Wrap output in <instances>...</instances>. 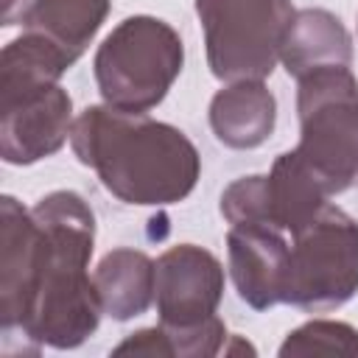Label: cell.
<instances>
[{"label": "cell", "instance_id": "obj_16", "mask_svg": "<svg viewBox=\"0 0 358 358\" xmlns=\"http://www.w3.org/2000/svg\"><path fill=\"white\" fill-rule=\"evenodd\" d=\"M73 64L45 36L22 31L0 53V101L59 84Z\"/></svg>", "mask_w": 358, "mask_h": 358}, {"label": "cell", "instance_id": "obj_12", "mask_svg": "<svg viewBox=\"0 0 358 358\" xmlns=\"http://www.w3.org/2000/svg\"><path fill=\"white\" fill-rule=\"evenodd\" d=\"M280 62L296 81L322 67H350L352 36L336 14L324 8H302L285 31Z\"/></svg>", "mask_w": 358, "mask_h": 358}, {"label": "cell", "instance_id": "obj_11", "mask_svg": "<svg viewBox=\"0 0 358 358\" xmlns=\"http://www.w3.org/2000/svg\"><path fill=\"white\" fill-rule=\"evenodd\" d=\"M277 123V101L263 81H232L210 101V129L227 148L263 145Z\"/></svg>", "mask_w": 358, "mask_h": 358}, {"label": "cell", "instance_id": "obj_9", "mask_svg": "<svg viewBox=\"0 0 358 358\" xmlns=\"http://www.w3.org/2000/svg\"><path fill=\"white\" fill-rule=\"evenodd\" d=\"M288 249L291 246L280 227L271 224L229 227L227 232L229 274L238 296L249 308L268 310L285 302Z\"/></svg>", "mask_w": 358, "mask_h": 358}, {"label": "cell", "instance_id": "obj_5", "mask_svg": "<svg viewBox=\"0 0 358 358\" xmlns=\"http://www.w3.org/2000/svg\"><path fill=\"white\" fill-rule=\"evenodd\" d=\"M210 73L224 81H263L280 62L294 20L291 0H196Z\"/></svg>", "mask_w": 358, "mask_h": 358}, {"label": "cell", "instance_id": "obj_1", "mask_svg": "<svg viewBox=\"0 0 358 358\" xmlns=\"http://www.w3.org/2000/svg\"><path fill=\"white\" fill-rule=\"evenodd\" d=\"M36 218V260L20 324V350H76L101 324L103 308L90 277L95 215L73 190H53L31 207Z\"/></svg>", "mask_w": 358, "mask_h": 358}, {"label": "cell", "instance_id": "obj_14", "mask_svg": "<svg viewBox=\"0 0 358 358\" xmlns=\"http://www.w3.org/2000/svg\"><path fill=\"white\" fill-rule=\"evenodd\" d=\"M109 6V0H31L22 28L45 36L76 64L101 31Z\"/></svg>", "mask_w": 358, "mask_h": 358}, {"label": "cell", "instance_id": "obj_3", "mask_svg": "<svg viewBox=\"0 0 358 358\" xmlns=\"http://www.w3.org/2000/svg\"><path fill=\"white\" fill-rule=\"evenodd\" d=\"M185 64L179 34L157 17L134 14L98 45L92 70L106 106L145 115L173 87Z\"/></svg>", "mask_w": 358, "mask_h": 358}, {"label": "cell", "instance_id": "obj_7", "mask_svg": "<svg viewBox=\"0 0 358 358\" xmlns=\"http://www.w3.org/2000/svg\"><path fill=\"white\" fill-rule=\"evenodd\" d=\"M224 296L221 260L196 246L179 243L162 252L154 263V305L159 324L196 327L215 316Z\"/></svg>", "mask_w": 358, "mask_h": 358}, {"label": "cell", "instance_id": "obj_18", "mask_svg": "<svg viewBox=\"0 0 358 358\" xmlns=\"http://www.w3.org/2000/svg\"><path fill=\"white\" fill-rule=\"evenodd\" d=\"M221 215L227 218L229 227L271 224L266 173H252V176L235 179V182L221 193ZM271 227H274V224H271Z\"/></svg>", "mask_w": 358, "mask_h": 358}, {"label": "cell", "instance_id": "obj_17", "mask_svg": "<svg viewBox=\"0 0 358 358\" xmlns=\"http://www.w3.org/2000/svg\"><path fill=\"white\" fill-rule=\"evenodd\" d=\"M280 355H358V330L347 322L313 319L285 336Z\"/></svg>", "mask_w": 358, "mask_h": 358}, {"label": "cell", "instance_id": "obj_19", "mask_svg": "<svg viewBox=\"0 0 358 358\" xmlns=\"http://www.w3.org/2000/svg\"><path fill=\"white\" fill-rule=\"evenodd\" d=\"M28 0H3V25H14L22 22L25 11H28Z\"/></svg>", "mask_w": 358, "mask_h": 358}, {"label": "cell", "instance_id": "obj_10", "mask_svg": "<svg viewBox=\"0 0 358 358\" xmlns=\"http://www.w3.org/2000/svg\"><path fill=\"white\" fill-rule=\"evenodd\" d=\"M36 260V218L14 196L0 199V330L3 347L17 338Z\"/></svg>", "mask_w": 358, "mask_h": 358}, {"label": "cell", "instance_id": "obj_13", "mask_svg": "<svg viewBox=\"0 0 358 358\" xmlns=\"http://www.w3.org/2000/svg\"><path fill=\"white\" fill-rule=\"evenodd\" d=\"M101 308L115 322L145 313L154 302V260L140 249H112L92 271Z\"/></svg>", "mask_w": 358, "mask_h": 358}, {"label": "cell", "instance_id": "obj_4", "mask_svg": "<svg viewBox=\"0 0 358 358\" xmlns=\"http://www.w3.org/2000/svg\"><path fill=\"white\" fill-rule=\"evenodd\" d=\"M296 154L333 193L358 179V81L350 67H322L299 78Z\"/></svg>", "mask_w": 358, "mask_h": 358}, {"label": "cell", "instance_id": "obj_2", "mask_svg": "<svg viewBox=\"0 0 358 358\" xmlns=\"http://www.w3.org/2000/svg\"><path fill=\"white\" fill-rule=\"evenodd\" d=\"M70 145L123 204H176L193 193L201 173V157L185 131L106 103L87 106L73 120Z\"/></svg>", "mask_w": 358, "mask_h": 358}, {"label": "cell", "instance_id": "obj_8", "mask_svg": "<svg viewBox=\"0 0 358 358\" xmlns=\"http://www.w3.org/2000/svg\"><path fill=\"white\" fill-rule=\"evenodd\" d=\"M73 131V101L59 84L0 101V157L34 165L56 154Z\"/></svg>", "mask_w": 358, "mask_h": 358}, {"label": "cell", "instance_id": "obj_6", "mask_svg": "<svg viewBox=\"0 0 358 358\" xmlns=\"http://www.w3.org/2000/svg\"><path fill=\"white\" fill-rule=\"evenodd\" d=\"M358 294V221L341 207L324 204L288 249L285 305L305 313H327Z\"/></svg>", "mask_w": 358, "mask_h": 358}, {"label": "cell", "instance_id": "obj_15", "mask_svg": "<svg viewBox=\"0 0 358 358\" xmlns=\"http://www.w3.org/2000/svg\"><path fill=\"white\" fill-rule=\"evenodd\" d=\"M268 187V213L271 224L282 232H299L324 204L330 190L324 182L308 168V162L294 151H285L274 159L271 171L266 173Z\"/></svg>", "mask_w": 358, "mask_h": 358}]
</instances>
